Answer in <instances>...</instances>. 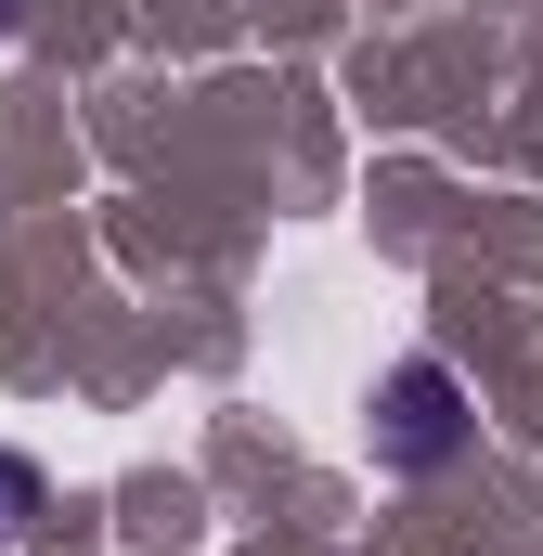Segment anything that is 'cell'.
I'll return each mask as SVG.
<instances>
[{
	"label": "cell",
	"instance_id": "obj_1",
	"mask_svg": "<svg viewBox=\"0 0 543 556\" xmlns=\"http://www.w3.org/2000/svg\"><path fill=\"white\" fill-rule=\"evenodd\" d=\"M453 453H466V376L453 363H389V389H376V466L427 479Z\"/></svg>",
	"mask_w": 543,
	"mask_h": 556
},
{
	"label": "cell",
	"instance_id": "obj_3",
	"mask_svg": "<svg viewBox=\"0 0 543 556\" xmlns=\"http://www.w3.org/2000/svg\"><path fill=\"white\" fill-rule=\"evenodd\" d=\"M13 26H26V0H0V39H13Z\"/></svg>",
	"mask_w": 543,
	"mask_h": 556
},
{
	"label": "cell",
	"instance_id": "obj_2",
	"mask_svg": "<svg viewBox=\"0 0 543 556\" xmlns=\"http://www.w3.org/2000/svg\"><path fill=\"white\" fill-rule=\"evenodd\" d=\"M39 505H52V492H39V466H26V453H0V556L39 531Z\"/></svg>",
	"mask_w": 543,
	"mask_h": 556
}]
</instances>
